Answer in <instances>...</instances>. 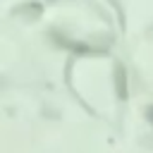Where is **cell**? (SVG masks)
Returning <instances> with one entry per match:
<instances>
[{
	"instance_id": "cell-1",
	"label": "cell",
	"mask_w": 153,
	"mask_h": 153,
	"mask_svg": "<svg viewBox=\"0 0 153 153\" xmlns=\"http://www.w3.org/2000/svg\"><path fill=\"white\" fill-rule=\"evenodd\" d=\"M41 14H43V7L38 2H24L14 10V17L26 19V22H36V19H41Z\"/></svg>"
},
{
	"instance_id": "cell-2",
	"label": "cell",
	"mask_w": 153,
	"mask_h": 153,
	"mask_svg": "<svg viewBox=\"0 0 153 153\" xmlns=\"http://www.w3.org/2000/svg\"><path fill=\"white\" fill-rule=\"evenodd\" d=\"M115 91L120 100L127 98V69L122 65H115Z\"/></svg>"
},
{
	"instance_id": "cell-3",
	"label": "cell",
	"mask_w": 153,
	"mask_h": 153,
	"mask_svg": "<svg viewBox=\"0 0 153 153\" xmlns=\"http://www.w3.org/2000/svg\"><path fill=\"white\" fill-rule=\"evenodd\" d=\"M146 117L153 122V105H148V110H146Z\"/></svg>"
}]
</instances>
